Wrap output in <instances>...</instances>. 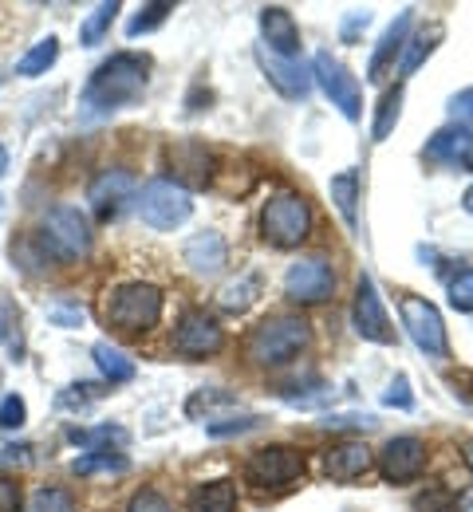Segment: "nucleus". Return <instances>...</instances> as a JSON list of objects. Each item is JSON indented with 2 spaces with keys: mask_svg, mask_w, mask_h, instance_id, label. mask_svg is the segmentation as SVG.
Returning a JSON list of instances; mask_svg holds the SVG:
<instances>
[{
  "mask_svg": "<svg viewBox=\"0 0 473 512\" xmlns=\"http://www.w3.org/2000/svg\"><path fill=\"white\" fill-rule=\"evenodd\" d=\"M150 83V56H138V52H119L111 56L107 64L95 67V75L87 79L83 87V107L91 115H107V111H119V107H131L142 99Z\"/></svg>",
  "mask_w": 473,
  "mask_h": 512,
  "instance_id": "1",
  "label": "nucleus"
},
{
  "mask_svg": "<svg viewBox=\"0 0 473 512\" xmlns=\"http://www.w3.org/2000/svg\"><path fill=\"white\" fill-rule=\"evenodd\" d=\"M312 343V327L300 320V316H272V320L257 323L245 351L253 363L261 367H276V363H288L296 359L304 347Z\"/></svg>",
  "mask_w": 473,
  "mask_h": 512,
  "instance_id": "2",
  "label": "nucleus"
},
{
  "mask_svg": "<svg viewBox=\"0 0 473 512\" xmlns=\"http://www.w3.org/2000/svg\"><path fill=\"white\" fill-rule=\"evenodd\" d=\"M158 320H162V292L154 284H123L107 300V323L127 335L150 331Z\"/></svg>",
  "mask_w": 473,
  "mask_h": 512,
  "instance_id": "3",
  "label": "nucleus"
},
{
  "mask_svg": "<svg viewBox=\"0 0 473 512\" xmlns=\"http://www.w3.org/2000/svg\"><path fill=\"white\" fill-rule=\"evenodd\" d=\"M261 233L276 249H296L312 233V209L296 193H276L261 213Z\"/></svg>",
  "mask_w": 473,
  "mask_h": 512,
  "instance_id": "4",
  "label": "nucleus"
},
{
  "mask_svg": "<svg viewBox=\"0 0 473 512\" xmlns=\"http://www.w3.org/2000/svg\"><path fill=\"white\" fill-rule=\"evenodd\" d=\"M190 213H194L190 190H182L178 182H150V186H142V193H138V217L150 229H158V233L186 225Z\"/></svg>",
  "mask_w": 473,
  "mask_h": 512,
  "instance_id": "5",
  "label": "nucleus"
},
{
  "mask_svg": "<svg viewBox=\"0 0 473 512\" xmlns=\"http://www.w3.org/2000/svg\"><path fill=\"white\" fill-rule=\"evenodd\" d=\"M312 79L320 83V91L332 99V107H339V115H343L347 123H359V115H363L359 79L339 64L332 52H316V60H312Z\"/></svg>",
  "mask_w": 473,
  "mask_h": 512,
  "instance_id": "6",
  "label": "nucleus"
},
{
  "mask_svg": "<svg viewBox=\"0 0 473 512\" xmlns=\"http://www.w3.org/2000/svg\"><path fill=\"white\" fill-rule=\"evenodd\" d=\"M399 312H403V327H406V335L414 339V347H418L422 355H430V359H446L450 339H446L442 312H438L430 300H422V296H403Z\"/></svg>",
  "mask_w": 473,
  "mask_h": 512,
  "instance_id": "7",
  "label": "nucleus"
},
{
  "mask_svg": "<svg viewBox=\"0 0 473 512\" xmlns=\"http://www.w3.org/2000/svg\"><path fill=\"white\" fill-rule=\"evenodd\" d=\"M44 245L52 249L56 260H75V256H83L91 249V229H87V217L79 213V209H71V205H60V209H52L48 213V221H44Z\"/></svg>",
  "mask_w": 473,
  "mask_h": 512,
  "instance_id": "8",
  "label": "nucleus"
},
{
  "mask_svg": "<svg viewBox=\"0 0 473 512\" xmlns=\"http://www.w3.org/2000/svg\"><path fill=\"white\" fill-rule=\"evenodd\" d=\"M300 473H304V457H300V449H292V446H265L245 461V477H249V485H257V489L288 485V481H296Z\"/></svg>",
  "mask_w": 473,
  "mask_h": 512,
  "instance_id": "9",
  "label": "nucleus"
},
{
  "mask_svg": "<svg viewBox=\"0 0 473 512\" xmlns=\"http://www.w3.org/2000/svg\"><path fill=\"white\" fill-rule=\"evenodd\" d=\"M332 288H336V272H332V264H324L316 256L312 260H296L288 268V276H284V292L296 304H320V300L332 296Z\"/></svg>",
  "mask_w": 473,
  "mask_h": 512,
  "instance_id": "10",
  "label": "nucleus"
},
{
  "mask_svg": "<svg viewBox=\"0 0 473 512\" xmlns=\"http://www.w3.org/2000/svg\"><path fill=\"white\" fill-rule=\"evenodd\" d=\"M351 320H355V331H359L363 339H371V343H391V335H395L371 276H359V288H355V312H351Z\"/></svg>",
  "mask_w": 473,
  "mask_h": 512,
  "instance_id": "11",
  "label": "nucleus"
},
{
  "mask_svg": "<svg viewBox=\"0 0 473 512\" xmlns=\"http://www.w3.org/2000/svg\"><path fill=\"white\" fill-rule=\"evenodd\" d=\"M221 343H225V331L217 327L213 316H205V312H190V316H182L178 331H174V351L194 355V359L221 351Z\"/></svg>",
  "mask_w": 473,
  "mask_h": 512,
  "instance_id": "12",
  "label": "nucleus"
},
{
  "mask_svg": "<svg viewBox=\"0 0 473 512\" xmlns=\"http://www.w3.org/2000/svg\"><path fill=\"white\" fill-rule=\"evenodd\" d=\"M131 193H135V178H131L127 170H107V174H99V178L91 182L87 201H91V209H95L99 221H111V217L131 201Z\"/></svg>",
  "mask_w": 473,
  "mask_h": 512,
  "instance_id": "13",
  "label": "nucleus"
},
{
  "mask_svg": "<svg viewBox=\"0 0 473 512\" xmlns=\"http://www.w3.org/2000/svg\"><path fill=\"white\" fill-rule=\"evenodd\" d=\"M166 162H170V170H174V178H178V186L186 190V186H205L209 178H213V158H209V150H205L202 142H174L170 150H166Z\"/></svg>",
  "mask_w": 473,
  "mask_h": 512,
  "instance_id": "14",
  "label": "nucleus"
},
{
  "mask_svg": "<svg viewBox=\"0 0 473 512\" xmlns=\"http://www.w3.org/2000/svg\"><path fill=\"white\" fill-rule=\"evenodd\" d=\"M379 465L387 481H414L426 465V446L418 438H391L379 453Z\"/></svg>",
  "mask_w": 473,
  "mask_h": 512,
  "instance_id": "15",
  "label": "nucleus"
},
{
  "mask_svg": "<svg viewBox=\"0 0 473 512\" xmlns=\"http://www.w3.org/2000/svg\"><path fill=\"white\" fill-rule=\"evenodd\" d=\"M257 60H261L269 83L284 99H304V95L312 91V71L300 64V60H280V56H272L269 48H261Z\"/></svg>",
  "mask_w": 473,
  "mask_h": 512,
  "instance_id": "16",
  "label": "nucleus"
},
{
  "mask_svg": "<svg viewBox=\"0 0 473 512\" xmlns=\"http://www.w3.org/2000/svg\"><path fill=\"white\" fill-rule=\"evenodd\" d=\"M261 32H265V48L280 60H296L300 52V28L292 20L288 8L272 4V8H261Z\"/></svg>",
  "mask_w": 473,
  "mask_h": 512,
  "instance_id": "17",
  "label": "nucleus"
},
{
  "mask_svg": "<svg viewBox=\"0 0 473 512\" xmlns=\"http://www.w3.org/2000/svg\"><path fill=\"white\" fill-rule=\"evenodd\" d=\"M473 154V134L466 127H442L426 142V158L442 166H466Z\"/></svg>",
  "mask_w": 473,
  "mask_h": 512,
  "instance_id": "18",
  "label": "nucleus"
},
{
  "mask_svg": "<svg viewBox=\"0 0 473 512\" xmlns=\"http://www.w3.org/2000/svg\"><path fill=\"white\" fill-rule=\"evenodd\" d=\"M410 20H414V8H406L403 16L383 32V40H379V48H375V56H371V64H367V79H371V83H379V79L387 75V67L395 64V56L406 48V28H410Z\"/></svg>",
  "mask_w": 473,
  "mask_h": 512,
  "instance_id": "19",
  "label": "nucleus"
},
{
  "mask_svg": "<svg viewBox=\"0 0 473 512\" xmlns=\"http://www.w3.org/2000/svg\"><path fill=\"white\" fill-rule=\"evenodd\" d=\"M324 465H328V477L355 481V477H363L371 469V449L363 446V442H339V446L328 449Z\"/></svg>",
  "mask_w": 473,
  "mask_h": 512,
  "instance_id": "20",
  "label": "nucleus"
},
{
  "mask_svg": "<svg viewBox=\"0 0 473 512\" xmlns=\"http://www.w3.org/2000/svg\"><path fill=\"white\" fill-rule=\"evenodd\" d=\"M225 241H221V233H198L190 245H186V264L198 272V276H217L221 268H225Z\"/></svg>",
  "mask_w": 473,
  "mask_h": 512,
  "instance_id": "21",
  "label": "nucleus"
},
{
  "mask_svg": "<svg viewBox=\"0 0 473 512\" xmlns=\"http://www.w3.org/2000/svg\"><path fill=\"white\" fill-rule=\"evenodd\" d=\"M332 201H336L339 217L347 221V229H359V170H343L332 178Z\"/></svg>",
  "mask_w": 473,
  "mask_h": 512,
  "instance_id": "22",
  "label": "nucleus"
},
{
  "mask_svg": "<svg viewBox=\"0 0 473 512\" xmlns=\"http://www.w3.org/2000/svg\"><path fill=\"white\" fill-rule=\"evenodd\" d=\"M237 509V489L233 481H209L198 485L190 497V512H233Z\"/></svg>",
  "mask_w": 473,
  "mask_h": 512,
  "instance_id": "23",
  "label": "nucleus"
},
{
  "mask_svg": "<svg viewBox=\"0 0 473 512\" xmlns=\"http://www.w3.org/2000/svg\"><path fill=\"white\" fill-rule=\"evenodd\" d=\"M446 32H442V24H430V28H422L418 36H410L406 40V56H403V64H399V75H414L418 67L426 64V56L438 48V40H442Z\"/></svg>",
  "mask_w": 473,
  "mask_h": 512,
  "instance_id": "24",
  "label": "nucleus"
},
{
  "mask_svg": "<svg viewBox=\"0 0 473 512\" xmlns=\"http://www.w3.org/2000/svg\"><path fill=\"white\" fill-rule=\"evenodd\" d=\"M60 60V40L56 36H48V40H40V44H32L24 56H20V64H16V75H24V79H36V75H44L48 67Z\"/></svg>",
  "mask_w": 473,
  "mask_h": 512,
  "instance_id": "25",
  "label": "nucleus"
},
{
  "mask_svg": "<svg viewBox=\"0 0 473 512\" xmlns=\"http://www.w3.org/2000/svg\"><path fill=\"white\" fill-rule=\"evenodd\" d=\"M95 363H99V371L111 379V383H131L135 379V363L119 351V347H111V343H95Z\"/></svg>",
  "mask_w": 473,
  "mask_h": 512,
  "instance_id": "26",
  "label": "nucleus"
},
{
  "mask_svg": "<svg viewBox=\"0 0 473 512\" xmlns=\"http://www.w3.org/2000/svg\"><path fill=\"white\" fill-rule=\"evenodd\" d=\"M257 292H261V280H257L253 272H245V276H237L233 284H225L217 300H221L225 312H245V308L257 300Z\"/></svg>",
  "mask_w": 473,
  "mask_h": 512,
  "instance_id": "27",
  "label": "nucleus"
},
{
  "mask_svg": "<svg viewBox=\"0 0 473 512\" xmlns=\"http://www.w3.org/2000/svg\"><path fill=\"white\" fill-rule=\"evenodd\" d=\"M115 16H119V4L115 0H107V4H95L91 8V16L79 24V40L91 48V44H99L103 36H107V28L115 24Z\"/></svg>",
  "mask_w": 473,
  "mask_h": 512,
  "instance_id": "28",
  "label": "nucleus"
},
{
  "mask_svg": "<svg viewBox=\"0 0 473 512\" xmlns=\"http://www.w3.org/2000/svg\"><path fill=\"white\" fill-rule=\"evenodd\" d=\"M399 115H403V87H395V91H387L383 99H379V111H375V142H383V138H391V130L399 123Z\"/></svg>",
  "mask_w": 473,
  "mask_h": 512,
  "instance_id": "29",
  "label": "nucleus"
},
{
  "mask_svg": "<svg viewBox=\"0 0 473 512\" xmlns=\"http://www.w3.org/2000/svg\"><path fill=\"white\" fill-rule=\"evenodd\" d=\"M131 461L123 453H111V449H95L87 457L75 461V473H127Z\"/></svg>",
  "mask_w": 473,
  "mask_h": 512,
  "instance_id": "30",
  "label": "nucleus"
},
{
  "mask_svg": "<svg viewBox=\"0 0 473 512\" xmlns=\"http://www.w3.org/2000/svg\"><path fill=\"white\" fill-rule=\"evenodd\" d=\"M170 12H174V4H166V0H158V4H142L135 16H131V24H127V36L135 40V36H142V32H154Z\"/></svg>",
  "mask_w": 473,
  "mask_h": 512,
  "instance_id": "31",
  "label": "nucleus"
},
{
  "mask_svg": "<svg viewBox=\"0 0 473 512\" xmlns=\"http://www.w3.org/2000/svg\"><path fill=\"white\" fill-rule=\"evenodd\" d=\"M28 512H75V501L68 489H36L28 501Z\"/></svg>",
  "mask_w": 473,
  "mask_h": 512,
  "instance_id": "32",
  "label": "nucleus"
},
{
  "mask_svg": "<svg viewBox=\"0 0 473 512\" xmlns=\"http://www.w3.org/2000/svg\"><path fill=\"white\" fill-rule=\"evenodd\" d=\"M450 304H454L458 312H473V268L454 276V284H450Z\"/></svg>",
  "mask_w": 473,
  "mask_h": 512,
  "instance_id": "33",
  "label": "nucleus"
},
{
  "mask_svg": "<svg viewBox=\"0 0 473 512\" xmlns=\"http://www.w3.org/2000/svg\"><path fill=\"white\" fill-rule=\"evenodd\" d=\"M261 418L257 414H245V418H225V422H209V438H233V434H245V430H257Z\"/></svg>",
  "mask_w": 473,
  "mask_h": 512,
  "instance_id": "34",
  "label": "nucleus"
},
{
  "mask_svg": "<svg viewBox=\"0 0 473 512\" xmlns=\"http://www.w3.org/2000/svg\"><path fill=\"white\" fill-rule=\"evenodd\" d=\"M48 320L56 323V327H83L87 312H83V304L60 300V304H52V308H48Z\"/></svg>",
  "mask_w": 473,
  "mask_h": 512,
  "instance_id": "35",
  "label": "nucleus"
},
{
  "mask_svg": "<svg viewBox=\"0 0 473 512\" xmlns=\"http://www.w3.org/2000/svg\"><path fill=\"white\" fill-rule=\"evenodd\" d=\"M24 422H28V406H24V398L8 394V398L0 402V426H4V430H20Z\"/></svg>",
  "mask_w": 473,
  "mask_h": 512,
  "instance_id": "36",
  "label": "nucleus"
},
{
  "mask_svg": "<svg viewBox=\"0 0 473 512\" xmlns=\"http://www.w3.org/2000/svg\"><path fill=\"white\" fill-rule=\"evenodd\" d=\"M127 512H174V505L158 489H138L135 497H131V505H127Z\"/></svg>",
  "mask_w": 473,
  "mask_h": 512,
  "instance_id": "37",
  "label": "nucleus"
},
{
  "mask_svg": "<svg viewBox=\"0 0 473 512\" xmlns=\"http://www.w3.org/2000/svg\"><path fill=\"white\" fill-rule=\"evenodd\" d=\"M75 446H103V442H127V434L123 430H111V426H103V430H71L68 434Z\"/></svg>",
  "mask_w": 473,
  "mask_h": 512,
  "instance_id": "38",
  "label": "nucleus"
},
{
  "mask_svg": "<svg viewBox=\"0 0 473 512\" xmlns=\"http://www.w3.org/2000/svg\"><path fill=\"white\" fill-rule=\"evenodd\" d=\"M209 406H237V398L229 394V390H202V394H194L190 398V414H202V410H209Z\"/></svg>",
  "mask_w": 473,
  "mask_h": 512,
  "instance_id": "39",
  "label": "nucleus"
},
{
  "mask_svg": "<svg viewBox=\"0 0 473 512\" xmlns=\"http://www.w3.org/2000/svg\"><path fill=\"white\" fill-rule=\"evenodd\" d=\"M450 115H454V127H458V123H462V127H473V87L458 91V95L450 99Z\"/></svg>",
  "mask_w": 473,
  "mask_h": 512,
  "instance_id": "40",
  "label": "nucleus"
},
{
  "mask_svg": "<svg viewBox=\"0 0 473 512\" xmlns=\"http://www.w3.org/2000/svg\"><path fill=\"white\" fill-rule=\"evenodd\" d=\"M383 402H387V406H395V410H410V406H414V394H410V383H406V375H399L395 383L387 386Z\"/></svg>",
  "mask_w": 473,
  "mask_h": 512,
  "instance_id": "41",
  "label": "nucleus"
},
{
  "mask_svg": "<svg viewBox=\"0 0 473 512\" xmlns=\"http://www.w3.org/2000/svg\"><path fill=\"white\" fill-rule=\"evenodd\" d=\"M414 509L418 512H446L450 509V493H442V489H438V493H430V497H418V501H414Z\"/></svg>",
  "mask_w": 473,
  "mask_h": 512,
  "instance_id": "42",
  "label": "nucleus"
},
{
  "mask_svg": "<svg viewBox=\"0 0 473 512\" xmlns=\"http://www.w3.org/2000/svg\"><path fill=\"white\" fill-rule=\"evenodd\" d=\"M367 24H371V12H367V8H355V12L343 20V40H355V32L367 28Z\"/></svg>",
  "mask_w": 473,
  "mask_h": 512,
  "instance_id": "43",
  "label": "nucleus"
},
{
  "mask_svg": "<svg viewBox=\"0 0 473 512\" xmlns=\"http://www.w3.org/2000/svg\"><path fill=\"white\" fill-rule=\"evenodd\" d=\"M16 509H20V489L8 477H0V512H16Z\"/></svg>",
  "mask_w": 473,
  "mask_h": 512,
  "instance_id": "44",
  "label": "nucleus"
},
{
  "mask_svg": "<svg viewBox=\"0 0 473 512\" xmlns=\"http://www.w3.org/2000/svg\"><path fill=\"white\" fill-rule=\"evenodd\" d=\"M454 394L466 402L473 410V371H462V375H454Z\"/></svg>",
  "mask_w": 473,
  "mask_h": 512,
  "instance_id": "45",
  "label": "nucleus"
},
{
  "mask_svg": "<svg viewBox=\"0 0 473 512\" xmlns=\"http://www.w3.org/2000/svg\"><path fill=\"white\" fill-rule=\"evenodd\" d=\"M458 512H473V489H470V493H462V501H458Z\"/></svg>",
  "mask_w": 473,
  "mask_h": 512,
  "instance_id": "46",
  "label": "nucleus"
},
{
  "mask_svg": "<svg viewBox=\"0 0 473 512\" xmlns=\"http://www.w3.org/2000/svg\"><path fill=\"white\" fill-rule=\"evenodd\" d=\"M8 174V150H4V142H0V178Z\"/></svg>",
  "mask_w": 473,
  "mask_h": 512,
  "instance_id": "47",
  "label": "nucleus"
},
{
  "mask_svg": "<svg viewBox=\"0 0 473 512\" xmlns=\"http://www.w3.org/2000/svg\"><path fill=\"white\" fill-rule=\"evenodd\" d=\"M462 205H466V213H470V217H473V186H470V190H466V201H462Z\"/></svg>",
  "mask_w": 473,
  "mask_h": 512,
  "instance_id": "48",
  "label": "nucleus"
},
{
  "mask_svg": "<svg viewBox=\"0 0 473 512\" xmlns=\"http://www.w3.org/2000/svg\"><path fill=\"white\" fill-rule=\"evenodd\" d=\"M466 465H470V469H473V442H470V446H466Z\"/></svg>",
  "mask_w": 473,
  "mask_h": 512,
  "instance_id": "49",
  "label": "nucleus"
},
{
  "mask_svg": "<svg viewBox=\"0 0 473 512\" xmlns=\"http://www.w3.org/2000/svg\"><path fill=\"white\" fill-rule=\"evenodd\" d=\"M466 166H470V170H473V154H470V162H466Z\"/></svg>",
  "mask_w": 473,
  "mask_h": 512,
  "instance_id": "50",
  "label": "nucleus"
}]
</instances>
